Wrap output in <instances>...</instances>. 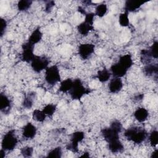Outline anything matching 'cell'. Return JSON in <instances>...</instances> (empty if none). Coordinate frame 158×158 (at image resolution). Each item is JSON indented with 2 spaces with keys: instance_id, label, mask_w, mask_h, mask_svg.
I'll return each instance as SVG.
<instances>
[{
  "instance_id": "obj_1",
  "label": "cell",
  "mask_w": 158,
  "mask_h": 158,
  "mask_svg": "<svg viewBox=\"0 0 158 158\" xmlns=\"http://www.w3.org/2000/svg\"><path fill=\"white\" fill-rule=\"evenodd\" d=\"M122 125L118 120H114L110 123L109 127L101 130V135L104 140L108 143L109 142L119 139V133L122 131Z\"/></svg>"
},
{
  "instance_id": "obj_2",
  "label": "cell",
  "mask_w": 158,
  "mask_h": 158,
  "mask_svg": "<svg viewBox=\"0 0 158 158\" xmlns=\"http://www.w3.org/2000/svg\"><path fill=\"white\" fill-rule=\"evenodd\" d=\"M124 136L128 141L139 144L146 140L148 137V133L144 128L133 127L125 131Z\"/></svg>"
},
{
  "instance_id": "obj_3",
  "label": "cell",
  "mask_w": 158,
  "mask_h": 158,
  "mask_svg": "<svg viewBox=\"0 0 158 158\" xmlns=\"http://www.w3.org/2000/svg\"><path fill=\"white\" fill-rule=\"evenodd\" d=\"M91 92V89L86 88L80 78H76L73 80L72 88L69 93L72 99L80 100L85 95Z\"/></svg>"
},
{
  "instance_id": "obj_4",
  "label": "cell",
  "mask_w": 158,
  "mask_h": 158,
  "mask_svg": "<svg viewBox=\"0 0 158 158\" xmlns=\"http://www.w3.org/2000/svg\"><path fill=\"white\" fill-rule=\"evenodd\" d=\"M14 130L8 131L3 136L1 141V148L6 151H12L18 144V139L15 135Z\"/></svg>"
},
{
  "instance_id": "obj_5",
  "label": "cell",
  "mask_w": 158,
  "mask_h": 158,
  "mask_svg": "<svg viewBox=\"0 0 158 158\" xmlns=\"http://www.w3.org/2000/svg\"><path fill=\"white\" fill-rule=\"evenodd\" d=\"M44 79L46 82L51 86H54L60 81L61 77L58 67L56 65L48 67L45 70Z\"/></svg>"
},
{
  "instance_id": "obj_6",
  "label": "cell",
  "mask_w": 158,
  "mask_h": 158,
  "mask_svg": "<svg viewBox=\"0 0 158 158\" xmlns=\"http://www.w3.org/2000/svg\"><path fill=\"white\" fill-rule=\"evenodd\" d=\"M49 60L46 56H36L30 62L31 67L36 73H40L46 70L49 65Z\"/></svg>"
},
{
  "instance_id": "obj_7",
  "label": "cell",
  "mask_w": 158,
  "mask_h": 158,
  "mask_svg": "<svg viewBox=\"0 0 158 158\" xmlns=\"http://www.w3.org/2000/svg\"><path fill=\"white\" fill-rule=\"evenodd\" d=\"M85 138V133L81 131H76L73 132L70 136V143L67 144V149L77 153L78 152V144Z\"/></svg>"
},
{
  "instance_id": "obj_8",
  "label": "cell",
  "mask_w": 158,
  "mask_h": 158,
  "mask_svg": "<svg viewBox=\"0 0 158 158\" xmlns=\"http://www.w3.org/2000/svg\"><path fill=\"white\" fill-rule=\"evenodd\" d=\"M34 44L28 41L22 45V53L20 55L22 61L27 63L31 62L35 56L34 54Z\"/></svg>"
},
{
  "instance_id": "obj_9",
  "label": "cell",
  "mask_w": 158,
  "mask_h": 158,
  "mask_svg": "<svg viewBox=\"0 0 158 158\" xmlns=\"http://www.w3.org/2000/svg\"><path fill=\"white\" fill-rule=\"evenodd\" d=\"M94 44L92 43H83L78 46V55L83 60H86L92 56L94 52Z\"/></svg>"
},
{
  "instance_id": "obj_10",
  "label": "cell",
  "mask_w": 158,
  "mask_h": 158,
  "mask_svg": "<svg viewBox=\"0 0 158 158\" xmlns=\"http://www.w3.org/2000/svg\"><path fill=\"white\" fill-rule=\"evenodd\" d=\"M36 133V127L31 122H28L22 128V136L26 139H31L34 138Z\"/></svg>"
},
{
  "instance_id": "obj_11",
  "label": "cell",
  "mask_w": 158,
  "mask_h": 158,
  "mask_svg": "<svg viewBox=\"0 0 158 158\" xmlns=\"http://www.w3.org/2000/svg\"><path fill=\"white\" fill-rule=\"evenodd\" d=\"M146 1L138 0H127L125 3L124 9L127 12H132L138 10Z\"/></svg>"
},
{
  "instance_id": "obj_12",
  "label": "cell",
  "mask_w": 158,
  "mask_h": 158,
  "mask_svg": "<svg viewBox=\"0 0 158 158\" xmlns=\"http://www.w3.org/2000/svg\"><path fill=\"white\" fill-rule=\"evenodd\" d=\"M123 86V81L120 78L115 77L112 78L108 85V89L110 93L115 94L120 92Z\"/></svg>"
},
{
  "instance_id": "obj_13",
  "label": "cell",
  "mask_w": 158,
  "mask_h": 158,
  "mask_svg": "<svg viewBox=\"0 0 158 158\" xmlns=\"http://www.w3.org/2000/svg\"><path fill=\"white\" fill-rule=\"evenodd\" d=\"M128 70L125 68L123 65L119 64L118 62L112 64L110 69V72L111 74H112L115 77L122 78L124 77Z\"/></svg>"
},
{
  "instance_id": "obj_14",
  "label": "cell",
  "mask_w": 158,
  "mask_h": 158,
  "mask_svg": "<svg viewBox=\"0 0 158 158\" xmlns=\"http://www.w3.org/2000/svg\"><path fill=\"white\" fill-rule=\"evenodd\" d=\"M11 108V101L9 97L4 93L0 94V110L4 114H7Z\"/></svg>"
},
{
  "instance_id": "obj_15",
  "label": "cell",
  "mask_w": 158,
  "mask_h": 158,
  "mask_svg": "<svg viewBox=\"0 0 158 158\" xmlns=\"http://www.w3.org/2000/svg\"><path fill=\"white\" fill-rule=\"evenodd\" d=\"M143 72L148 77H153L157 80L158 76V64H149L145 65L143 68Z\"/></svg>"
},
{
  "instance_id": "obj_16",
  "label": "cell",
  "mask_w": 158,
  "mask_h": 158,
  "mask_svg": "<svg viewBox=\"0 0 158 158\" xmlns=\"http://www.w3.org/2000/svg\"><path fill=\"white\" fill-rule=\"evenodd\" d=\"M133 115L138 122L142 123L147 120L149 116V112L144 107H139L134 112Z\"/></svg>"
},
{
  "instance_id": "obj_17",
  "label": "cell",
  "mask_w": 158,
  "mask_h": 158,
  "mask_svg": "<svg viewBox=\"0 0 158 158\" xmlns=\"http://www.w3.org/2000/svg\"><path fill=\"white\" fill-rule=\"evenodd\" d=\"M107 148L111 152L114 154L122 152L124 150V146L120 139L108 143Z\"/></svg>"
},
{
  "instance_id": "obj_18",
  "label": "cell",
  "mask_w": 158,
  "mask_h": 158,
  "mask_svg": "<svg viewBox=\"0 0 158 158\" xmlns=\"http://www.w3.org/2000/svg\"><path fill=\"white\" fill-rule=\"evenodd\" d=\"M77 28L78 32L81 35L86 36L91 31L94 30V27L93 25H91L85 21H83V22L78 25Z\"/></svg>"
},
{
  "instance_id": "obj_19",
  "label": "cell",
  "mask_w": 158,
  "mask_h": 158,
  "mask_svg": "<svg viewBox=\"0 0 158 158\" xmlns=\"http://www.w3.org/2000/svg\"><path fill=\"white\" fill-rule=\"evenodd\" d=\"M42 38H43V33L40 30V28L37 27L32 31V33L30 35L28 41L35 45L36 44L41 41V40H42Z\"/></svg>"
},
{
  "instance_id": "obj_20",
  "label": "cell",
  "mask_w": 158,
  "mask_h": 158,
  "mask_svg": "<svg viewBox=\"0 0 158 158\" xmlns=\"http://www.w3.org/2000/svg\"><path fill=\"white\" fill-rule=\"evenodd\" d=\"M118 62L123 65L127 70L130 69L133 65V61L131 56L130 54H126L121 56L119 57Z\"/></svg>"
},
{
  "instance_id": "obj_21",
  "label": "cell",
  "mask_w": 158,
  "mask_h": 158,
  "mask_svg": "<svg viewBox=\"0 0 158 158\" xmlns=\"http://www.w3.org/2000/svg\"><path fill=\"white\" fill-rule=\"evenodd\" d=\"M36 93L35 92H30L28 94H27L23 99L22 102L23 107L27 109H31L33 107V102L35 98H36Z\"/></svg>"
},
{
  "instance_id": "obj_22",
  "label": "cell",
  "mask_w": 158,
  "mask_h": 158,
  "mask_svg": "<svg viewBox=\"0 0 158 158\" xmlns=\"http://www.w3.org/2000/svg\"><path fill=\"white\" fill-rule=\"evenodd\" d=\"M111 76L110 72L107 69H103L102 70H99L97 72L96 75V78L101 83H105L107 81Z\"/></svg>"
},
{
  "instance_id": "obj_23",
  "label": "cell",
  "mask_w": 158,
  "mask_h": 158,
  "mask_svg": "<svg viewBox=\"0 0 158 158\" xmlns=\"http://www.w3.org/2000/svg\"><path fill=\"white\" fill-rule=\"evenodd\" d=\"M73 83V80L67 78L60 82L58 91L61 93H69L72 88Z\"/></svg>"
},
{
  "instance_id": "obj_24",
  "label": "cell",
  "mask_w": 158,
  "mask_h": 158,
  "mask_svg": "<svg viewBox=\"0 0 158 158\" xmlns=\"http://www.w3.org/2000/svg\"><path fill=\"white\" fill-rule=\"evenodd\" d=\"M140 59H141V62L143 64L146 65V64H151V62H152V59L153 58L151 57L148 49H142L141 51Z\"/></svg>"
},
{
  "instance_id": "obj_25",
  "label": "cell",
  "mask_w": 158,
  "mask_h": 158,
  "mask_svg": "<svg viewBox=\"0 0 158 158\" xmlns=\"http://www.w3.org/2000/svg\"><path fill=\"white\" fill-rule=\"evenodd\" d=\"M107 12V4L102 3L98 4L95 9V15L98 16L99 17H104Z\"/></svg>"
},
{
  "instance_id": "obj_26",
  "label": "cell",
  "mask_w": 158,
  "mask_h": 158,
  "mask_svg": "<svg viewBox=\"0 0 158 158\" xmlns=\"http://www.w3.org/2000/svg\"><path fill=\"white\" fill-rule=\"evenodd\" d=\"M46 115L43 111L39 109H35L32 113L33 119L38 122H43L46 119Z\"/></svg>"
},
{
  "instance_id": "obj_27",
  "label": "cell",
  "mask_w": 158,
  "mask_h": 158,
  "mask_svg": "<svg viewBox=\"0 0 158 158\" xmlns=\"http://www.w3.org/2000/svg\"><path fill=\"white\" fill-rule=\"evenodd\" d=\"M118 23L120 26L123 27H128L130 25L128 12L124 11V12L120 14L118 17Z\"/></svg>"
},
{
  "instance_id": "obj_28",
  "label": "cell",
  "mask_w": 158,
  "mask_h": 158,
  "mask_svg": "<svg viewBox=\"0 0 158 158\" xmlns=\"http://www.w3.org/2000/svg\"><path fill=\"white\" fill-rule=\"evenodd\" d=\"M32 4V1L30 0H21L17 4V8L19 11L24 12L28 10Z\"/></svg>"
},
{
  "instance_id": "obj_29",
  "label": "cell",
  "mask_w": 158,
  "mask_h": 158,
  "mask_svg": "<svg viewBox=\"0 0 158 158\" xmlns=\"http://www.w3.org/2000/svg\"><path fill=\"white\" fill-rule=\"evenodd\" d=\"M46 116L51 117L54 115L56 110V105L53 104H46L42 110Z\"/></svg>"
},
{
  "instance_id": "obj_30",
  "label": "cell",
  "mask_w": 158,
  "mask_h": 158,
  "mask_svg": "<svg viewBox=\"0 0 158 158\" xmlns=\"http://www.w3.org/2000/svg\"><path fill=\"white\" fill-rule=\"evenodd\" d=\"M62 151L60 146H57L51 150L47 155V157H52V158H60L62 157Z\"/></svg>"
},
{
  "instance_id": "obj_31",
  "label": "cell",
  "mask_w": 158,
  "mask_h": 158,
  "mask_svg": "<svg viewBox=\"0 0 158 158\" xmlns=\"http://www.w3.org/2000/svg\"><path fill=\"white\" fill-rule=\"evenodd\" d=\"M149 141L152 147H156L158 144V131L156 130H152L149 135Z\"/></svg>"
},
{
  "instance_id": "obj_32",
  "label": "cell",
  "mask_w": 158,
  "mask_h": 158,
  "mask_svg": "<svg viewBox=\"0 0 158 158\" xmlns=\"http://www.w3.org/2000/svg\"><path fill=\"white\" fill-rule=\"evenodd\" d=\"M158 42L155 41L148 49L151 57L153 59H157L158 58Z\"/></svg>"
},
{
  "instance_id": "obj_33",
  "label": "cell",
  "mask_w": 158,
  "mask_h": 158,
  "mask_svg": "<svg viewBox=\"0 0 158 158\" xmlns=\"http://www.w3.org/2000/svg\"><path fill=\"white\" fill-rule=\"evenodd\" d=\"M20 153L25 157H31L33 153V148L31 146H25L20 149Z\"/></svg>"
},
{
  "instance_id": "obj_34",
  "label": "cell",
  "mask_w": 158,
  "mask_h": 158,
  "mask_svg": "<svg viewBox=\"0 0 158 158\" xmlns=\"http://www.w3.org/2000/svg\"><path fill=\"white\" fill-rule=\"evenodd\" d=\"M85 22L91 24V25H93V23H94V16H95V14L94 13H93V12H89V13H86L85 15Z\"/></svg>"
},
{
  "instance_id": "obj_35",
  "label": "cell",
  "mask_w": 158,
  "mask_h": 158,
  "mask_svg": "<svg viewBox=\"0 0 158 158\" xmlns=\"http://www.w3.org/2000/svg\"><path fill=\"white\" fill-rule=\"evenodd\" d=\"M7 23L6 20L4 19L1 18V30H0V35L1 37L5 33V31L7 28Z\"/></svg>"
},
{
  "instance_id": "obj_36",
  "label": "cell",
  "mask_w": 158,
  "mask_h": 158,
  "mask_svg": "<svg viewBox=\"0 0 158 158\" xmlns=\"http://www.w3.org/2000/svg\"><path fill=\"white\" fill-rule=\"evenodd\" d=\"M55 6V2L53 1H48L45 4L44 11L47 13H49L51 11L52 7Z\"/></svg>"
},
{
  "instance_id": "obj_37",
  "label": "cell",
  "mask_w": 158,
  "mask_h": 158,
  "mask_svg": "<svg viewBox=\"0 0 158 158\" xmlns=\"http://www.w3.org/2000/svg\"><path fill=\"white\" fill-rule=\"evenodd\" d=\"M143 98H144V94H138L134 96L133 100L135 101L139 102V101H141V100H143Z\"/></svg>"
},
{
  "instance_id": "obj_38",
  "label": "cell",
  "mask_w": 158,
  "mask_h": 158,
  "mask_svg": "<svg viewBox=\"0 0 158 158\" xmlns=\"http://www.w3.org/2000/svg\"><path fill=\"white\" fill-rule=\"evenodd\" d=\"M157 152H158L157 149H155V150L152 152V154H151V157H153V158L157 157Z\"/></svg>"
},
{
  "instance_id": "obj_39",
  "label": "cell",
  "mask_w": 158,
  "mask_h": 158,
  "mask_svg": "<svg viewBox=\"0 0 158 158\" xmlns=\"http://www.w3.org/2000/svg\"><path fill=\"white\" fill-rule=\"evenodd\" d=\"M80 157H89L90 155H89V153L88 152H85Z\"/></svg>"
},
{
  "instance_id": "obj_40",
  "label": "cell",
  "mask_w": 158,
  "mask_h": 158,
  "mask_svg": "<svg viewBox=\"0 0 158 158\" xmlns=\"http://www.w3.org/2000/svg\"><path fill=\"white\" fill-rule=\"evenodd\" d=\"M78 11L79 12H80L81 14H84V15H85L86 13L85 12V11L84 10V9L81 7H78Z\"/></svg>"
},
{
  "instance_id": "obj_41",
  "label": "cell",
  "mask_w": 158,
  "mask_h": 158,
  "mask_svg": "<svg viewBox=\"0 0 158 158\" xmlns=\"http://www.w3.org/2000/svg\"><path fill=\"white\" fill-rule=\"evenodd\" d=\"M5 153H6V151L5 150H4V149H1V151H0V154H1V157H2V158H4V157H5Z\"/></svg>"
}]
</instances>
